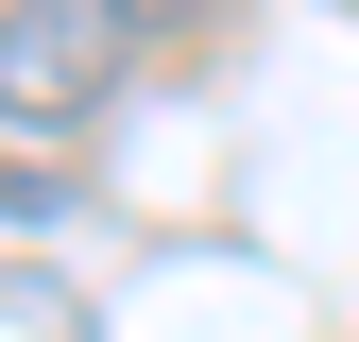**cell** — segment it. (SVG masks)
I'll list each match as a JSON object with an SVG mask.
<instances>
[{
	"mask_svg": "<svg viewBox=\"0 0 359 342\" xmlns=\"http://www.w3.org/2000/svg\"><path fill=\"white\" fill-rule=\"evenodd\" d=\"M120 86V0H0V120L18 137H86Z\"/></svg>",
	"mask_w": 359,
	"mask_h": 342,
	"instance_id": "cell-1",
	"label": "cell"
}]
</instances>
